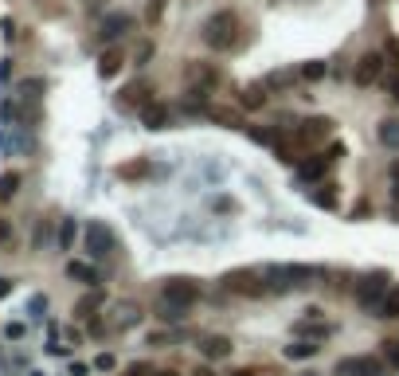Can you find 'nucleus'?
Wrapping results in <instances>:
<instances>
[{"label":"nucleus","mask_w":399,"mask_h":376,"mask_svg":"<svg viewBox=\"0 0 399 376\" xmlns=\"http://www.w3.org/2000/svg\"><path fill=\"white\" fill-rule=\"evenodd\" d=\"M203 43L211 47V51H227V47L239 43V16L231 12V8H223V12L208 16V24H203Z\"/></svg>","instance_id":"obj_1"},{"label":"nucleus","mask_w":399,"mask_h":376,"mask_svg":"<svg viewBox=\"0 0 399 376\" xmlns=\"http://www.w3.org/2000/svg\"><path fill=\"white\" fill-rule=\"evenodd\" d=\"M317 278V266H305V263H282L270 271V290H294L305 286V282Z\"/></svg>","instance_id":"obj_2"},{"label":"nucleus","mask_w":399,"mask_h":376,"mask_svg":"<svg viewBox=\"0 0 399 376\" xmlns=\"http://www.w3.org/2000/svg\"><path fill=\"white\" fill-rule=\"evenodd\" d=\"M388 290H391V282H388V274H383V271L364 274V278L356 282V306H360V310H372V306L383 302Z\"/></svg>","instance_id":"obj_3"},{"label":"nucleus","mask_w":399,"mask_h":376,"mask_svg":"<svg viewBox=\"0 0 399 376\" xmlns=\"http://www.w3.org/2000/svg\"><path fill=\"white\" fill-rule=\"evenodd\" d=\"M223 290L227 294H250V298H258V294H266V282H262V274L258 271H227L223 274Z\"/></svg>","instance_id":"obj_4"},{"label":"nucleus","mask_w":399,"mask_h":376,"mask_svg":"<svg viewBox=\"0 0 399 376\" xmlns=\"http://www.w3.org/2000/svg\"><path fill=\"white\" fill-rule=\"evenodd\" d=\"M83 247H86L90 258H106L110 251H114V231H110L102 219H90V227H86V235H83Z\"/></svg>","instance_id":"obj_5"},{"label":"nucleus","mask_w":399,"mask_h":376,"mask_svg":"<svg viewBox=\"0 0 399 376\" xmlns=\"http://www.w3.org/2000/svg\"><path fill=\"white\" fill-rule=\"evenodd\" d=\"M161 298L164 302H176V306H192L200 298V282L196 278H169L161 286Z\"/></svg>","instance_id":"obj_6"},{"label":"nucleus","mask_w":399,"mask_h":376,"mask_svg":"<svg viewBox=\"0 0 399 376\" xmlns=\"http://www.w3.org/2000/svg\"><path fill=\"white\" fill-rule=\"evenodd\" d=\"M336 376H383V365L376 357H344L336 360Z\"/></svg>","instance_id":"obj_7"},{"label":"nucleus","mask_w":399,"mask_h":376,"mask_svg":"<svg viewBox=\"0 0 399 376\" xmlns=\"http://www.w3.org/2000/svg\"><path fill=\"white\" fill-rule=\"evenodd\" d=\"M380 75H383V55L380 51H364L356 59V83L360 86H372Z\"/></svg>","instance_id":"obj_8"},{"label":"nucleus","mask_w":399,"mask_h":376,"mask_svg":"<svg viewBox=\"0 0 399 376\" xmlns=\"http://www.w3.org/2000/svg\"><path fill=\"white\" fill-rule=\"evenodd\" d=\"M188 78H192V90H216V83H219V70L211 67V63H192L188 67Z\"/></svg>","instance_id":"obj_9"},{"label":"nucleus","mask_w":399,"mask_h":376,"mask_svg":"<svg viewBox=\"0 0 399 376\" xmlns=\"http://www.w3.org/2000/svg\"><path fill=\"white\" fill-rule=\"evenodd\" d=\"M274 157H278L282 164H297L305 157V141L297 137V133H294V137H286V141H274Z\"/></svg>","instance_id":"obj_10"},{"label":"nucleus","mask_w":399,"mask_h":376,"mask_svg":"<svg viewBox=\"0 0 399 376\" xmlns=\"http://www.w3.org/2000/svg\"><path fill=\"white\" fill-rule=\"evenodd\" d=\"M333 164H336V161H333L329 153H321V157H309V161H302V164H297V177H302V180H321L329 169H333Z\"/></svg>","instance_id":"obj_11"},{"label":"nucleus","mask_w":399,"mask_h":376,"mask_svg":"<svg viewBox=\"0 0 399 376\" xmlns=\"http://www.w3.org/2000/svg\"><path fill=\"white\" fill-rule=\"evenodd\" d=\"M122 67H125V55H122V47H106V51L98 55V75H102V78H114Z\"/></svg>","instance_id":"obj_12"},{"label":"nucleus","mask_w":399,"mask_h":376,"mask_svg":"<svg viewBox=\"0 0 399 376\" xmlns=\"http://www.w3.org/2000/svg\"><path fill=\"white\" fill-rule=\"evenodd\" d=\"M141 122H145V130H164V125H169V106L145 102V106H141Z\"/></svg>","instance_id":"obj_13"},{"label":"nucleus","mask_w":399,"mask_h":376,"mask_svg":"<svg viewBox=\"0 0 399 376\" xmlns=\"http://www.w3.org/2000/svg\"><path fill=\"white\" fill-rule=\"evenodd\" d=\"M129 16H125V12H114V16H106V20H102V31H98V36L102 39H117V36H125V31H129Z\"/></svg>","instance_id":"obj_14"},{"label":"nucleus","mask_w":399,"mask_h":376,"mask_svg":"<svg viewBox=\"0 0 399 376\" xmlns=\"http://www.w3.org/2000/svg\"><path fill=\"white\" fill-rule=\"evenodd\" d=\"M329 130H333V122H329V118H309V122H305V130H297V137H302L305 145H313V141L325 137Z\"/></svg>","instance_id":"obj_15"},{"label":"nucleus","mask_w":399,"mask_h":376,"mask_svg":"<svg viewBox=\"0 0 399 376\" xmlns=\"http://www.w3.org/2000/svg\"><path fill=\"white\" fill-rule=\"evenodd\" d=\"M200 349H203V357H208V360H223V357H231V341H227V337H203V345H200Z\"/></svg>","instance_id":"obj_16"},{"label":"nucleus","mask_w":399,"mask_h":376,"mask_svg":"<svg viewBox=\"0 0 399 376\" xmlns=\"http://www.w3.org/2000/svg\"><path fill=\"white\" fill-rule=\"evenodd\" d=\"M376 318H383V321H391V318H399V282L383 294V302L376 306Z\"/></svg>","instance_id":"obj_17"},{"label":"nucleus","mask_w":399,"mask_h":376,"mask_svg":"<svg viewBox=\"0 0 399 376\" xmlns=\"http://www.w3.org/2000/svg\"><path fill=\"white\" fill-rule=\"evenodd\" d=\"M376 137H380V145L399 149V118H383L380 130H376Z\"/></svg>","instance_id":"obj_18"},{"label":"nucleus","mask_w":399,"mask_h":376,"mask_svg":"<svg viewBox=\"0 0 399 376\" xmlns=\"http://www.w3.org/2000/svg\"><path fill=\"white\" fill-rule=\"evenodd\" d=\"M149 172H153V164H149L145 157H137V161L122 164V169H117V177H122V180H145Z\"/></svg>","instance_id":"obj_19"},{"label":"nucleus","mask_w":399,"mask_h":376,"mask_svg":"<svg viewBox=\"0 0 399 376\" xmlns=\"http://www.w3.org/2000/svg\"><path fill=\"white\" fill-rule=\"evenodd\" d=\"M317 349H321V345L313 341V337H309V341H289L286 345V357L289 360H309V357H317Z\"/></svg>","instance_id":"obj_20"},{"label":"nucleus","mask_w":399,"mask_h":376,"mask_svg":"<svg viewBox=\"0 0 399 376\" xmlns=\"http://www.w3.org/2000/svg\"><path fill=\"white\" fill-rule=\"evenodd\" d=\"M239 106H247V110H262L266 106V90H262V86H243V90H239Z\"/></svg>","instance_id":"obj_21"},{"label":"nucleus","mask_w":399,"mask_h":376,"mask_svg":"<svg viewBox=\"0 0 399 376\" xmlns=\"http://www.w3.org/2000/svg\"><path fill=\"white\" fill-rule=\"evenodd\" d=\"M67 274L75 282H83V286H98V271H94V266H86V263H67Z\"/></svg>","instance_id":"obj_22"},{"label":"nucleus","mask_w":399,"mask_h":376,"mask_svg":"<svg viewBox=\"0 0 399 376\" xmlns=\"http://www.w3.org/2000/svg\"><path fill=\"white\" fill-rule=\"evenodd\" d=\"M145 98H149V83H141V78H137V83L125 86L117 102H122V106H137V102H145Z\"/></svg>","instance_id":"obj_23"},{"label":"nucleus","mask_w":399,"mask_h":376,"mask_svg":"<svg viewBox=\"0 0 399 376\" xmlns=\"http://www.w3.org/2000/svg\"><path fill=\"white\" fill-rule=\"evenodd\" d=\"M208 118H211V122H223V125H231V130H243V125H247L239 114H235V110H223V106H211V110H208Z\"/></svg>","instance_id":"obj_24"},{"label":"nucleus","mask_w":399,"mask_h":376,"mask_svg":"<svg viewBox=\"0 0 399 376\" xmlns=\"http://www.w3.org/2000/svg\"><path fill=\"white\" fill-rule=\"evenodd\" d=\"M16 192H20V172H4L0 177V200H12Z\"/></svg>","instance_id":"obj_25"},{"label":"nucleus","mask_w":399,"mask_h":376,"mask_svg":"<svg viewBox=\"0 0 399 376\" xmlns=\"http://www.w3.org/2000/svg\"><path fill=\"white\" fill-rule=\"evenodd\" d=\"M243 133H247L250 141H258V145H274V130H262V125H243Z\"/></svg>","instance_id":"obj_26"},{"label":"nucleus","mask_w":399,"mask_h":376,"mask_svg":"<svg viewBox=\"0 0 399 376\" xmlns=\"http://www.w3.org/2000/svg\"><path fill=\"white\" fill-rule=\"evenodd\" d=\"M309 200L317 204V208H336V196H333V188H329V184H321L317 192H309Z\"/></svg>","instance_id":"obj_27"},{"label":"nucleus","mask_w":399,"mask_h":376,"mask_svg":"<svg viewBox=\"0 0 399 376\" xmlns=\"http://www.w3.org/2000/svg\"><path fill=\"white\" fill-rule=\"evenodd\" d=\"M184 313H188V306H176V302H164V298H161V318L164 321H180Z\"/></svg>","instance_id":"obj_28"},{"label":"nucleus","mask_w":399,"mask_h":376,"mask_svg":"<svg viewBox=\"0 0 399 376\" xmlns=\"http://www.w3.org/2000/svg\"><path fill=\"white\" fill-rule=\"evenodd\" d=\"M297 75H302V78H309V83H317V78L325 75V63H317V59H313V63H305V67L297 70Z\"/></svg>","instance_id":"obj_29"},{"label":"nucleus","mask_w":399,"mask_h":376,"mask_svg":"<svg viewBox=\"0 0 399 376\" xmlns=\"http://www.w3.org/2000/svg\"><path fill=\"white\" fill-rule=\"evenodd\" d=\"M98 302H102V298H98V294L83 298V302H78V306H75V313H78V318H90V313H94V310H98Z\"/></svg>","instance_id":"obj_30"},{"label":"nucleus","mask_w":399,"mask_h":376,"mask_svg":"<svg viewBox=\"0 0 399 376\" xmlns=\"http://www.w3.org/2000/svg\"><path fill=\"white\" fill-rule=\"evenodd\" d=\"M383 357H388L391 368H399V341L391 337V341H383Z\"/></svg>","instance_id":"obj_31"},{"label":"nucleus","mask_w":399,"mask_h":376,"mask_svg":"<svg viewBox=\"0 0 399 376\" xmlns=\"http://www.w3.org/2000/svg\"><path fill=\"white\" fill-rule=\"evenodd\" d=\"M137 318H141L137 306H122V310H117V325H133Z\"/></svg>","instance_id":"obj_32"},{"label":"nucleus","mask_w":399,"mask_h":376,"mask_svg":"<svg viewBox=\"0 0 399 376\" xmlns=\"http://www.w3.org/2000/svg\"><path fill=\"white\" fill-rule=\"evenodd\" d=\"M161 12H164V0H149V8H145L149 24H156V20H161Z\"/></svg>","instance_id":"obj_33"},{"label":"nucleus","mask_w":399,"mask_h":376,"mask_svg":"<svg viewBox=\"0 0 399 376\" xmlns=\"http://www.w3.org/2000/svg\"><path fill=\"white\" fill-rule=\"evenodd\" d=\"M172 337L169 333H149V345H153V349H164V345H169Z\"/></svg>","instance_id":"obj_34"},{"label":"nucleus","mask_w":399,"mask_h":376,"mask_svg":"<svg viewBox=\"0 0 399 376\" xmlns=\"http://www.w3.org/2000/svg\"><path fill=\"white\" fill-rule=\"evenodd\" d=\"M94 365H98V368H102V372H110V368H114V357H110V352H102V357H98V360H94Z\"/></svg>","instance_id":"obj_35"},{"label":"nucleus","mask_w":399,"mask_h":376,"mask_svg":"<svg viewBox=\"0 0 399 376\" xmlns=\"http://www.w3.org/2000/svg\"><path fill=\"white\" fill-rule=\"evenodd\" d=\"M325 153H329V157H333V161H341V157H344V145H329V149H325Z\"/></svg>","instance_id":"obj_36"},{"label":"nucleus","mask_w":399,"mask_h":376,"mask_svg":"<svg viewBox=\"0 0 399 376\" xmlns=\"http://www.w3.org/2000/svg\"><path fill=\"white\" fill-rule=\"evenodd\" d=\"M122 376H149V368H145V365H133L129 372H122Z\"/></svg>","instance_id":"obj_37"},{"label":"nucleus","mask_w":399,"mask_h":376,"mask_svg":"<svg viewBox=\"0 0 399 376\" xmlns=\"http://www.w3.org/2000/svg\"><path fill=\"white\" fill-rule=\"evenodd\" d=\"M391 180H395V200H399V161L391 164Z\"/></svg>","instance_id":"obj_38"},{"label":"nucleus","mask_w":399,"mask_h":376,"mask_svg":"<svg viewBox=\"0 0 399 376\" xmlns=\"http://www.w3.org/2000/svg\"><path fill=\"white\" fill-rule=\"evenodd\" d=\"M8 290H12V278H0V298H4Z\"/></svg>","instance_id":"obj_39"},{"label":"nucleus","mask_w":399,"mask_h":376,"mask_svg":"<svg viewBox=\"0 0 399 376\" xmlns=\"http://www.w3.org/2000/svg\"><path fill=\"white\" fill-rule=\"evenodd\" d=\"M391 98L399 102V78H395V83H391Z\"/></svg>","instance_id":"obj_40"},{"label":"nucleus","mask_w":399,"mask_h":376,"mask_svg":"<svg viewBox=\"0 0 399 376\" xmlns=\"http://www.w3.org/2000/svg\"><path fill=\"white\" fill-rule=\"evenodd\" d=\"M192 376H216V372H211V368H196Z\"/></svg>","instance_id":"obj_41"},{"label":"nucleus","mask_w":399,"mask_h":376,"mask_svg":"<svg viewBox=\"0 0 399 376\" xmlns=\"http://www.w3.org/2000/svg\"><path fill=\"white\" fill-rule=\"evenodd\" d=\"M231 376H255V372H250V368H239V372H231Z\"/></svg>","instance_id":"obj_42"},{"label":"nucleus","mask_w":399,"mask_h":376,"mask_svg":"<svg viewBox=\"0 0 399 376\" xmlns=\"http://www.w3.org/2000/svg\"><path fill=\"white\" fill-rule=\"evenodd\" d=\"M153 376H176V372H169V368H161V372H153Z\"/></svg>","instance_id":"obj_43"},{"label":"nucleus","mask_w":399,"mask_h":376,"mask_svg":"<svg viewBox=\"0 0 399 376\" xmlns=\"http://www.w3.org/2000/svg\"><path fill=\"white\" fill-rule=\"evenodd\" d=\"M309 376H313V372H309Z\"/></svg>","instance_id":"obj_44"}]
</instances>
